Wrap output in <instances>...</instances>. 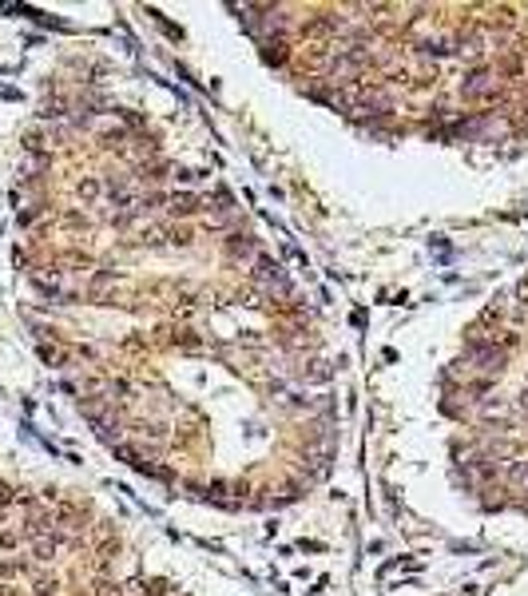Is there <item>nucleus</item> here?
<instances>
[{
	"mask_svg": "<svg viewBox=\"0 0 528 596\" xmlns=\"http://www.w3.org/2000/svg\"><path fill=\"white\" fill-rule=\"evenodd\" d=\"M116 556H120V541H103V545L96 549V568L103 573V568H108L111 561H116Z\"/></svg>",
	"mask_w": 528,
	"mask_h": 596,
	"instance_id": "10",
	"label": "nucleus"
},
{
	"mask_svg": "<svg viewBox=\"0 0 528 596\" xmlns=\"http://www.w3.org/2000/svg\"><path fill=\"white\" fill-rule=\"evenodd\" d=\"M56 580H52V576H40V580H36V585H32V596H56Z\"/></svg>",
	"mask_w": 528,
	"mask_h": 596,
	"instance_id": "14",
	"label": "nucleus"
},
{
	"mask_svg": "<svg viewBox=\"0 0 528 596\" xmlns=\"http://www.w3.org/2000/svg\"><path fill=\"white\" fill-rule=\"evenodd\" d=\"M40 354H44V362H52V366H64V362H68V354H64L60 346H40Z\"/></svg>",
	"mask_w": 528,
	"mask_h": 596,
	"instance_id": "15",
	"label": "nucleus"
},
{
	"mask_svg": "<svg viewBox=\"0 0 528 596\" xmlns=\"http://www.w3.org/2000/svg\"><path fill=\"white\" fill-rule=\"evenodd\" d=\"M461 96L473 103H493L497 100V72L493 68H468L465 72V80H461Z\"/></svg>",
	"mask_w": 528,
	"mask_h": 596,
	"instance_id": "1",
	"label": "nucleus"
},
{
	"mask_svg": "<svg viewBox=\"0 0 528 596\" xmlns=\"http://www.w3.org/2000/svg\"><path fill=\"white\" fill-rule=\"evenodd\" d=\"M175 346H187V350H195V346H199V338H195L191 330H175Z\"/></svg>",
	"mask_w": 528,
	"mask_h": 596,
	"instance_id": "20",
	"label": "nucleus"
},
{
	"mask_svg": "<svg viewBox=\"0 0 528 596\" xmlns=\"http://www.w3.org/2000/svg\"><path fill=\"white\" fill-rule=\"evenodd\" d=\"M21 497H16V489L9 485V481H0V509H9V505H16Z\"/></svg>",
	"mask_w": 528,
	"mask_h": 596,
	"instance_id": "17",
	"label": "nucleus"
},
{
	"mask_svg": "<svg viewBox=\"0 0 528 596\" xmlns=\"http://www.w3.org/2000/svg\"><path fill=\"white\" fill-rule=\"evenodd\" d=\"M497 76H512V80H517V76H524V60H517V56H505V60L497 64Z\"/></svg>",
	"mask_w": 528,
	"mask_h": 596,
	"instance_id": "13",
	"label": "nucleus"
},
{
	"mask_svg": "<svg viewBox=\"0 0 528 596\" xmlns=\"http://www.w3.org/2000/svg\"><path fill=\"white\" fill-rule=\"evenodd\" d=\"M171 243H179V247H191V231H187V227H171Z\"/></svg>",
	"mask_w": 528,
	"mask_h": 596,
	"instance_id": "21",
	"label": "nucleus"
},
{
	"mask_svg": "<svg viewBox=\"0 0 528 596\" xmlns=\"http://www.w3.org/2000/svg\"><path fill=\"white\" fill-rule=\"evenodd\" d=\"M298 64H302V72H330V64H334V44H326V40H310L306 48L298 52Z\"/></svg>",
	"mask_w": 528,
	"mask_h": 596,
	"instance_id": "3",
	"label": "nucleus"
},
{
	"mask_svg": "<svg viewBox=\"0 0 528 596\" xmlns=\"http://www.w3.org/2000/svg\"><path fill=\"white\" fill-rule=\"evenodd\" d=\"M493 16H497V24H505V28H512V24H517V9H508V4L493 9Z\"/></svg>",
	"mask_w": 528,
	"mask_h": 596,
	"instance_id": "16",
	"label": "nucleus"
},
{
	"mask_svg": "<svg viewBox=\"0 0 528 596\" xmlns=\"http://www.w3.org/2000/svg\"><path fill=\"white\" fill-rule=\"evenodd\" d=\"M262 60L274 64V68H282V64L290 60V40L286 36H266V40H262Z\"/></svg>",
	"mask_w": 528,
	"mask_h": 596,
	"instance_id": "5",
	"label": "nucleus"
},
{
	"mask_svg": "<svg viewBox=\"0 0 528 596\" xmlns=\"http://www.w3.org/2000/svg\"><path fill=\"white\" fill-rule=\"evenodd\" d=\"M500 350H505V354H512V350H517V346H520V334L517 330H505V334H500Z\"/></svg>",
	"mask_w": 528,
	"mask_h": 596,
	"instance_id": "18",
	"label": "nucleus"
},
{
	"mask_svg": "<svg viewBox=\"0 0 528 596\" xmlns=\"http://www.w3.org/2000/svg\"><path fill=\"white\" fill-rule=\"evenodd\" d=\"M508 485L520 489V493H528V461H512V465H508Z\"/></svg>",
	"mask_w": 528,
	"mask_h": 596,
	"instance_id": "9",
	"label": "nucleus"
},
{
	"mask_svg": "<svg viewBox=\"0 0 528 596\" xmlns=\"http://www.w3.org/2000/svg\"><path fill=\"white\" fill-rule=\"evenodd\" d=\"M91 596H128V585L111 580V576H96V585H91Z\"/></svg>",
	"mask_w": 528,
	"mask_h": 596,
	"instance_id": "8",
	"label": "nucleus"
},
{
	"mask_svg": "<svg viewBox=\"0 0 528 596\" xmlns=\"http://www.w3.org/2000/svg\"><path fill=\"white\" fill-rule=\"evenodd\" d=\"M517 298H520V303H528V279H520V283H517Z\"/></svg>",
	"mask_w": 528,
	"mask_h": 596,
	"instance_id": "23",
	"label": "nucleus"
},
{
	"mask_svg": "<svg viewBox=\"0 0 528 596\" xmlns=\"http://www.w3.org/2000/svg\"><path fill=\"white\" fill-rule=\"evenodd\" d=\"M227 251L235 254V259H242V254H254V243H250L247 235L235 231V235H227Z\"/></svg>",
	"mask_w": 528,
	"mask_h": 596,
	"instance_id": "11",
	"label": "nucleus"
},
{
	"mask_svg": "<svg viewBox=\"0 0 528 596\" xmlns=\"http://www.w3.org/2000/svg\"><path fill=\"white\" fill-rule=\"evenodd\" d=\"M24 573H28L24 561H4V565H0V576H24Z\"/></svg>",
	"mask_w": 528,
	"mask_h": 596,
	"instance_id": "19",
	"label": "nucleus"
},
{
	"mask_svg": "<svg viewBox=\"0 0 528 596\" xmlns=\"http://www.w3.org/2000/svg\"><path fill=\"white\" fill-rule=\"evenodd\" d=\"M24 533L36 541V536H52L56 533V513H48V509H32L28 521H24Z\"/></svg>",
	"mask_w": 528,
	"mask_h": 596,
	"instance_id": "4",
	"label": "nucleus"
},
{
	"mask_svg": "<svg viewBox=\"0 0 528 596\" xmlns=\"http://www.w3.org/2000/svg\"><path fill=\"white\" fill-rule=\"evenodd\" d=\"M250 283L262 286V291H279V294H290V283L286 274H282V266L274 263V259H266V254H259L254 259V271H250Z\"/></svg>",
	"mask_w": 528,
	"mask_h": 596,
	"instance_id": "2",
	"label": "nucleus"
},
{
	"mask_svg": "<svg viewBox=\"0 0 528 596\" xmlns=\"http://www.w3.org/2000/svg\"><path fill=\"white\" fill-rule=\"evenodd\" d=\"M21 545V533H9V529H4V533H0V549H16Z\"/></svg>",
	"mask_w": 528,
	"mask_h": 596,
	"instance_id": "22",
	"label": "nucleus"
},
{
	"mask_svg": "<svg viewBox=\"0 0 528 596\" xmlns=\"http://www.w3.org/2000/svg\"><path fill=\"white\" fill-rule=\"evenodd\" d=\"M167 211L175 215V219H191V215L199 211V195H191V191L167 195Z\"/></svg>",
	"mask_w": 528,
	"mask_h": 596,
	"instance_id": "6",
	"label": "nucleus"
},
{
	"mask_svg": "<svg viewBox=\"0 0 528 596\" xmlns=\"http://www.w3.org/2000/svg\"><path fill=\"white\" fill-rule=\"evenodd\" d=\"M76 195H80L84 203H96V199L103 195V187H100V179H91V175H88V179L76 183Z\"/></svg>",
	"mask_w": 528,
	"mask_h": 596,
	"instance_id": "12",
	"label": "nucleus"
},
{
	"mask_svg": "<svg viewBox=\"0 0 528 596\" xmlns=\"http://www.w3.org/2000/svg\"><path fill=\"white\" fill-rule=\"evenodd\" d=\"M0 596H21V588H12V585H0Z\"/></svg>",
	"mask_w": 528,
	"mask_h": 596,
	"instance_id": "24",
	"label": "nucleus"
},
{
	"mask_svg": "<svg viewBox=\"0 0 528 596\" xmlns=\"http://www.w3.org/2000/svg\"><path fill=\"white\" fill-rule=\"evenodd\" d=\"M56 553H60V536H36L32 541V561H40V565H48V561H56Z\"/></svg>",
	"mask_w": 528,
	"mask_h": 596,
	"instance_id": "7",
	"label": "nucleus"
}]
</instances>
